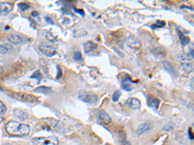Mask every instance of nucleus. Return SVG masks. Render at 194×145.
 <instances>
[{
  "label": "nucleus",
  "instance_id": "2eb2a0df",
  "mask_svg": "<svg viewBox=\"0 0 194 145\" xmlns=\"http://www.w3.org/2000/svg\"><path fill=\"white\" fill-rule=\"evenodd\" d=\"M14 49V46L12 44H2L0 45V54H8Z\"/></svg>",
  "mask_w": 194,
  "mask_h": 145
},
{
  "label": "nucleus",
  "instance_id": "f03ea898",
  "mask_svg": "<svg viewBox=\"0 0 194 145\" xmlns=\"http://www.w3.org/2000/svg\"><path fill=\"white\" fill-rule=\"evenodd\" d=\"M179 61L185 72L190 74L193 72V58L189 54H186L184 52L181 53L179 55Z\"/></svg>",
  "mask_w": 194,
  "mask_h": 145
},
{
  "label": "nucleus",
  "instance_id": "0eeeda50",
  "mask_svg": "<svg viewBox=\"0 0 194 145\" xmlns=\"http://www.w3.org/2000/svg\"><path fill=\"white\" fill-rule=\"evenodd\" d=\"M96 119L98 122H100L101 124H104V125H109L112 122L110 115L104 110H98L96 112Z\"/></svg>",
  "mask_w": 194,
  "mask_h": 145
},
{
  "label": "nucleus",
  "instance_id": "9d476101",
  "mask_svg": "<svg viewBox=\"0 0 194 145\" xmlns=\"http://www.w3.org/2000/svg\"><path fill=\"white\" fill-rule=\"evenodd\" d=\"M39 49L40 52L45 54L46 56L48 57H52L54 56L55 53H56V49L54 47H52V46H48V45H40L39 47Z\"/></svg>",
  "mask_w": 194,
  "mask_h": 145
},
{
  "label": "nucleus",
  "instance_id": "72a5a7b5",
  "mask_svg": "<svg viewBox=\"0 0 194 145\" xmlns=\"http://www.w3.org/2000/svg\"><path fill=\"white\" fill-rule=\"evenodd\" d=\"M38 14H39L38 12H32V13H31V16H32L33 18H36V17L38 16Z\"/></svg>",
  "mask_w": 194,
  "mask_h": 145
},
{
  "label": "nucleus",
  "instance_id": "423d86ee",
  "mask_svg": "<svg viewBox=\"0 0 194 145\" xmlns=\"http://www.w3.org/2000/svg\"><path fill=\"white\" fill-rule=\"evenodd\" d=\"M8 40L9 42L12 43V45L13 44L14 45H21V44H25L29 41V39L27 37H25V36L21 34H11L9 35Z\"/></svg>",
  "mask_w": 194,
  "mask_h": 145
},
{
  "label": "nucleus",
  "instance_id": "6ab92c4d",
  "mask_svg": "<svg viewBox=\"0 0 194 145\" xmlns=\"http://www.w3.org/2000/svg\"><path fill=\"white\" fill-rule=\"evenodd\" d=\"M121 87H123V89L125 91H131L133 86H132L130 78L127 77L125 79H123V81H121Z\"/></svg>",
  "mask_w": 194,
  "mask_h": 145
},
{
  "label": "nucleus",
  "instance_id": "f3484780",
  "mask_svg": "<svg viewBox=\"0 0 194 145\" xmlns=\"http://www.w3.org/2000/svg\"><path fill=\"white\" fill-rule=\"evenodd\" d=\"M150 50H152L153 53L157 57H164L167 53L166 49H165L163 47H156V48H153V49H150Z\"/></svg>",
  "mask_w": 194,
  "mask_h": 145
},
{
  "label": "nucleus",
  "instance_id": "dca6fc26",
  "mask_svg": "<svg viewBox=\"0 0 194 145\" xmlns=\"http://www.w3.org/2000/svg\"><path fill=\"white\" fill-rule=\"evenodd\" d=\"M96 48H97V44H95L94 42H92V41L85 42L84 45V49L87 53L93 52L94 49H96Z\"/></svg>",
  "mask_w": 194,
  "mask_h": 145
},
{
  "label": "nucleus",
  "instance_id": "ddd939ff",
  "mask_svg": "<svg viewBox=\"0 0 194 145\" xmlns=\"http://www.w3.org/2000/svg\"><path fill=\"white\" fill-rule=\"evenodd\" d=\"M126 104L127 106L132 108L134 110H137L141 107V102L139 99H136V98H129L127 101H126Z\"/></svg>",
  "mask_w": 194,
  "mask_h": 145
},
{
  "label": "nucleus",
  "instance_id": "7ed1b4c3",
  "mask_svg": "<svg viewBox=\"0 0 194 145\" xmlns=\"http://www.w3.org/2000/svg\"><path fill=\"white\" fill-rule=\"evenodd\" d=\"M33 145H58V139L56 136L34 137L31 140Z\"/></svg>",
  "mask_w": 194,
  "mask_h": 145
},
{
  "label": "nucleus",
  "instance_id": "f8f14e48",
  "mask_svg": "<svg viewBox=\"0 0 194 145\" xmlns=\"http://www.w3.org/2000/svg\"><path fill=\"white\" fill-rule=\"evenodd\" d=\"M13 9V3L10 2H0V14H7Z\"/></svg>",
  "mask_w": 194,
  "mask_h": 145
},
{
  "label": "nucleus",
  "instance_id": "c9c22d12",
  "mask_svg": "<svg viewBox=\"0 0 194 145\" xmlns=\"http://www.w3.org/2000/svg\"><path fill=\"white\" fill-rule=\"evenodd\" d=\"M5 145H16V144H5Z\"/></svg>",
  "mask_w": 194,
  "mask_h": 145
},
{
  "label": "nucleus",
  "instance_id": "c756f323",
  "mask_svg": "<svg viewBox=\"0 0 194 145\" xmlns=\"http://www.w3.org/2000/svg\"><path fill=\"white\" fill-rule=\"evenodd\" d=\"M38 78V81H40L41 79H42V74H41V72L40 71H36L34 74L31 76V78Z\"/></svg>",
  "mask_w": 194,
  "mask_h": 145
},
{
  "label": "nucleus",
  "instance_id": "412c9836",
  "mask_svg": "<svg viewBox=\"0 0 194 145\" xmlns=\"http://www.w3.org/2000/svg\"><path fill=\"white\" fill-rule=\"evenodd\" d=\"M74 37L75 38H82V37H84V36L88 35V32L84 28H80V29H77L76 31H74Z\"/></svg>",
  "mask_w": 194,
  "mask_h": 145
},
{
  "label": "nucleus",
  "instance_id": "f704fd0d",
  "mask_svg": "<svg viewBox=\"0 0 194 145\" xmlns=\"http://www.w3.org/2000/svg\"><path fill=\"white\" fill-rule=\"evenodd\" d=\"M2 122H3V117H0V124H1Z\"/></svg>",
  "mask_w": 194,
  "mask_h": 145
},
{
  "label": "nucleus",
  "instance_id": "b1692460",
  "mask_svg": "<svg viewBox=\"0 0 194 145\" xmlns=\"http://www.w3.org/2000/svg\"><path fill=\"white\" fill-rule=\"evenodd\" d=\"M46 38H47L50 42H53V43H54V42L57 41V37H56V36H54V35H53L52 32H48V33L46 34Z\"/></svg>",
  "mask_w": 194,
  "mask_h": 145
},
{
  "label": "nucleus",
  "instance_id": "20e7f679",
  "mask_svg": "<svg viewBox=\"0 0 194 145\" xmlns=\"http://www.w3.org/2000/svg\"><path fill=\"white\" fill-rule=\"evenodd\" d=\"M10 96L14 99H17L19 102H24V103H36L38 101L37 97H35L31 94H24V93H17V92H12Z\"/></svg>",
  "mask_w": 194,
  "mask_h": 145
},
{
  "label": "nucleus",
  "instance_id": "7c9ffc66",
  "mask_svg": "<svg viewBox=\"0 0 194 145\" xmlns=\"http://www.w3.org/2000/svg\"><path fill=\"white\" fill-rule=\"evenodd\" d=\"M6 111H7V107H6V106L2 103L1 101H0V115L4 114Z\"/></svg>",
  "mask_w": 194,
  "mask_h": 145
},
{
  "label": "nucleus",
  "instance_id": "5701e85b",
  "mask_svg": "<svg viewBox=\"0 0 194 145\" xmlns=\"http://www.w3.org/2000/svg\"><path fill=\"white\" fill-rule=\"evenodd\" d=\"M179 38H181V42H182V45L183 46H185V45H188V44L189 43L190 39L188 37H185V36L182 35V33L179 31Z\"/></svg>",
  "mask_w": 194,
  "mask_h": 145
},
{
  "label": "nucleus",
  "instance_id": "f257e3e1",
  "mask_svg": "<svg viewBox=\"0 0 194 145\" xmlns=\"http://www.w3.org/2000/svg\"><path fill=\"white\" fill-rule=\"evenodd\" d=\"M6 132L12 135H19V136H24L29 135L30 133V127L26 124H21L17 121H10L6 125Z\"/></svg>",
  "mask_w": 194,
  "mask_h": 145
},
{
  "label": "nucleus",
  "instance_id": "2f4dec72",
  "mask_svg": "<svg viewBox=\"0 0 194 145\" xmlns=\"http://www.w3.org/2000/svg\"><path fill=\"white\" fill-rule=\"evenodd\" d=\"M188 136H189L190 140H193L194 139V136H193V133H192V129L191 128L188 129Z\"/></svg>",
  "mask_w": 194,
  "mask_h": 145
},
{
  "label": "nucleus",
  "instance_id": "a878e982",
  "mask_svg": "<svg viewBox=\"0 0 194 145\" xmlns=\"http://www.w3.org/2000/svg\"><path fill=\"white\" fill-rule=\"evenodd\" d=\"M73 59L75 61H83V56L80 52H76L73 54Z\"/></svg>",
  "mask_w": 194,
  "mask_h": 145
},
{
  "label": "nucleus",
  "instance_id": "cd10ccee",
  "mask_svg": "<svg viewBox=\"0 0 194 145\" xmlns=\"http://www.w3.org/2000/svg\"><path fill=\"white\" fill-rule=\"evenodd\" d=\"M119 97H120V91L119 90H116V91H114V93L113 94V97H112L113 102L117 103V102L119 101Z\"/></svg>",
  "mask_w": 194,
  "mask_h": 145
},
{
  "label": "nucleus",
  "instance_id": "4468645a",
  "mask_svg": "<svg viewBox=\"0 0 194 145\" xmlns=\"http://www.w3.org/2000/svg\"><path fill=\"white\" fill-rule=\"evenodd\" d=\"M14 115H15L17 118H19L20 121H25L28 118V113L24 110H20V108H16V110H14Z\"/></svg>",
  "mask_w": 194,
  "mask_h": 145
},
{
  "label": "nucleus",
  "instance_id": "9b49d317",
  "mask_svg": "<svg viewBox=\"0 0 194 145\" xmlns=\"http://www.w3.org/2000/svg\"><path fill=\"white\" fill-rule=\"evenodd\" d=\"M79 99L84 102V103L90 104V105H94L98 102V97L96 95H92V94H84V95H80L79 96Z\"/></svg>",
  "mask_w": 194,
  "mask_h": 145
},
{
  "label": "nucleus",
  "instance_id": "1a4fd4ad",
  "mask_svg": "<svg viewBox=\"0 0 194 145\" xmlns=\"http://www.w3.org/2000/svg\"><path fill=\"white\" fill-rule=\"evenodd\" d=\"M44 121L47 123V125L49 126V128H51L53 130H61L63 128V124L56 119H54V118H45Z\"/></svg>",
  "mask_w": 194,
  "mask_h": 145
},
{
  "label": "nucleus",
  "instance_id": "a211bd4d",
  "mask_svg": "<svg viewBox=\"0 0 194 145\" xmlns=\"http://www.w3.org/2000/svg\"><path fill=\"white\" fill-rule=\"evenodd\" d=\"M163 66H164L165 70H166L170 75H172L173 77H178V74H177V72H176L175 68L173 67V65H172L170 62H168V61H164V62H163Z\"/></svg>",
  "mask_w": 194,
  "mask_h": 145
},
{
  "label": "nucleus",
  "instance_id": "473e14b6",
  "mask_svg": "<svg viewBox=\"0 0 194 145\" xmlns=\"http://www.w3.org/2000/svg\"><path fill=\"white\" fill-rule=\"evenodd\" d=\"M45 19H46V20L48 21L49 23H52V24H54V21H53V19H50V18H48V17H46Z\"/></svg>",
  "mask_w": 194,
  "mask_h": 145
},
{
  "label": "nucleus",
  "instance_id": "39448f33",
  "mask_svg": "<svg viewBox=\"0 0 194 145\" xmlns=\"http://www.w3.org/2000/svg\"><path fill=\"white\" fill-rule=\"evenodd\" d=\"M126 45L130 48L131 49H134V50H137L139 49L141 47H142V42L141 40L137 37V36L135 35H131L129 36V37L126 39Z\"/></svg>",
  "mask_w": 194,
  "mask_h": 145
},
{
  "label": "nucleus",
  "instance_id": "4be33fe9",
  "mask_svg": "<svg viewBox=\"0 0 194 145\" xmlns=\"http://www.w3.org/2000/svg\"><path fill=\"white\" fill-rule=\"evenodd\" d=\"M52 91V89L50 88V87H46V86H40L38 88H36L34 90V92H40V93H43V94H49L50 92Z\"/></svg>",
  "mask_w": 194,
  "mask_h": 145
},
{
  "label": "nucleus",
  "instance_id": "aec40b11",
  "mask_svg": "<svg viewBox=\"0 0 194 145\" xmlns=\"http://www.w3.org/2000/svg\"><path fill=\"white\" fill-rule=\"evenodd\" d=\"M160 104V101L158 99H156V98H149V106H152L153 108H154V110H156L157 108H158V106Z\"/></svg>",
  "mask_w": 194,
  "mask_h": 145
},
{
  "label": "nucleus",
  "instance_id": "bb28decb",
  "mask_svg": "<svg viewBox=\"0 0 194 145\" xmlns=\"http://www.w3.org/2000/svg\"><path fill=\"white\" fill-rule=\"evenodd\" d=\"M18 6H19V8L21 11H25V10H27V9L30 7L29 4H28V3H25V2H20V3H19Z\"/></svg>",
  "mask_w": 194,
  "mask_h": 145
},
{
  "label": "nucleus",
  "instance_id": "393cba45",
  "mask_svg": "<svg viewBox=\"0 0 194 145\" xmlns=\"http://www.w3.org/2000/svg\"><path fill=\"white\" fill-rule=\"evenodd\" d=\"M174 128H175V125L173 123H168V124H166L163 127V130H165V132H171V130H174Z\"/></svg>",
  "mask_w": 194,
  "mask_h": 145
},
{
  "label": "nucleus",
  "instance_id": "6e6552de",
  "mask_svg": "<svg viewBox=\"0 0 194 145\" xmlns=\"http://www.w3.org/2000/svg\"><path fill=\"white\" fill-rule=\"evenodd\" d=\"M153 130V124L152 122L149 121H147V122H144L143 124L139 125L137 130H136V133H137L138 135H141L143 134H146V133H149V130Z\"/></svg>",
  "mask_w": 194,
  "mask_h": 145
},
{
  "label": "nucleus",
  "instance_id": "c85d7f7f",
  "mask_svg": "<svg viewBox=\"0 0 194 145\" xmlns=\"http://www.w3.org/2000/svg\"><path fill=\"white\" fill-rule=\"evenodd\" d=\"M120 140H121V145H131V143L126 139V137H125V135H124V134L121 135Z\"/></svg>",
  "mask_w": 194,
  "mask_h": 145
}]
</instances>
